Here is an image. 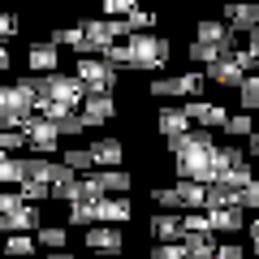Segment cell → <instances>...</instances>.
<instances>
[{
    "instance_id": "603a6c76",
    "label": "cell",
    "mask_w": 259,
    "mask_h": 259,
    "mask_svg": "<svg viewBox=\"0 0 259 259\" xmlns=\"http://www.w3.org/2000/svg\"><path fill=\"white\" fill-rule=\"evenodd\" d=\"M186 56H190L194 65H207V69H212L216 61H225V56H233V52H221V48H212V44H199V39H190Z\"/></svg>"
},
{
    "instance_id": "b9f144b4",
    "label": "cell",
    "mask_w": 259,
    "mask_h": 259,
    "mask_svg": "<svg viewBox=\"0 0 259 259\" xmlns=\"http://www.w3.org/2000/svg\"><path fill=\"white\" fill-rule=\"evenodd\" d=\"M13 35H18V18H13V13H0V48L9 44Z\"/></svg>"
},
{
    "instance_id": "f546056e",
    "label": "cell",
    "mask_w": 259,
    "mask_h": 259,
    "mask_svg": "<svg viewBox=\"0 0 259 259\" xmlns=\"http://www.w3.org/2000/svg\"><path fill=\"white\" fill-rule=\"evenodd\" d=\"M61 164H65V168H74V173H82V168H95L91 147H69V151H61Z\"/></svg>"
},
{
    "instance_id": "7a4b0ae2",
    "label": "cell",
    "mask_w": 259,
    "mask_h": 259,
    "mask_svg": "<svg viewBox=\"0 0 259 259\" xmlns=\"http://www.w3.org/2000/svg\"><path fill=\"white\" fill-rule=\"evenodd\" d=\"M35 82H39V117L65 121L74 112H82L87 87L78 82V74H52V78H35Z\"/></svg>"
},
{
    "instance_id": "5b68a950",
    "label": "cell",
    "mask_w": 259,
    "mask_h": 259,
    "mask_svg": "<svg viewBox=\"0 0 259 259\" xmlns=\"http://www.w3.org/2000/svg\"><path fill=\"white\" fill-rule=\"evenodd\" d=\"M203 87H207V74H199V69H186V74H164V78H151L147 91L156 95V100H203Z\"/></svg>"
},
{
    "instance_id": "44dd1931",
    "label": "cell",
    "mask_w": 259,
    "mask_h": 259,
    "mask_svg": "<svg viewBox=\"0 0 259 259\" xmlns=\"http://www.w3.org/2000/svg\"><path fill=\"white\" fill-rule=\"evenodd\" d=\"M225 22H229L233 30H246L250 35V30L259 26V9L255 5H229V9H225Z\"/></svg>"
},
{
    "instance_id": "f35d334b",
    "label": "cell",
    "mask_w": 259,
    "mask_h": 259,
    "mask_svg": "<svg viewBox=\"0 0 259 259\" xmlns=\"http://www.w3.org/2000/svg\"><path fill=\"white\" fill-rule=\"evenodd\" d=\"M26 147V134L22 130H0V151L5 156H13V151H22Z\"/></svg>"
},
{
    "instance_id": "ac0fdd59",
    "label": "cell",
    "mask_w": 259,
    "mask_h": 259,
    "mask_svg": "<svg viewBox=\"0 0 259 259\" xmlns=\"http://www.w3.org/2000/svg\"><path fill=\"white\" fill-rule=\"evenodd\" d=\"M91 160L100 168H121V160H125V143H121V139H95L91 143Z\"/></svg>"
},
{
    "instance_id": "e575fe53",
    "label": "cell",
    "mask_w": 259,
    "mask_h": 259,
    "mask_svg": "<svg viewBox=\"0 0 259 259\" xmlns=\"http://www.w3.org/2000/svg\"><path fill=\"white\" fill-rule=\"evenodd\" d=\"M147 259H190V255H186V242H151Z\"/></svg>"
},
{
    "instance_id": "6da1fadb",
    "label": "cell",
    "mask_w": 259,
    "mask_h": 259,
    "mask_svg": "<svg viewBox=\"0 0 259 259\" xmlns=\"http://www.w3.org/2000/svg\"><path fill=\"white\" fill-rule=\"evenodd\" d=\"M168 151H173L177 182H199V186L216 182V151H221V143H216L212 130H190L186 139L168 143Z\"/></svg>"
},
{
    "instance_id": "8d00e7d4",
    "label": "cell",
    "mask_w": 259,
    "mask_h": 259,
    "mask_svg": "<svg viewBox=\"0 0 259 259\" xmlns=\"http://www.w3.org/2000/svg\"><path fill=\"white\" fill-rule=\"evenodd\" d=\"M242 164V151L238 147H221L216 151V182H221V173H229V168Z\"/></svg>"
},
{
    "instance_id": "3957f363",
    "label": "cell",
    "mask_w": 259,
    "mask_h": 259,
    "mask_svg": "<svg viewBox=\"0 0 259 259\" xmlns=\"http://www.w3.org/2000/svg\"><path fill=\"white\" fill-rule=\"evenodd\" d=\"M30 117H39V82L35 78L5 82L0 87V121H5V130H22Z\"/></svg>"
},
{
    "instance_id": "f6af8a7d",
    "label": "cell",
    "mask_w": 259,
    "mask_h": 259,
    "mask_svg": "<svg viewBox=\"0 0 259 259\" xmlns=\"http://www.w3.org/2000/svg\"><path fill=\"white\" fill-rule=\"evenodd\" d=\"M246 56H250V69H259V26L246 35Z\"/></svg>"
},
{
    "instance_id": "4fadbf2b",
    "label": "cell",
    "mask_w": 259,
    "mask_h": 259,
    "mask_svg": "<svg viewBox=\"0 0 259 259\" xmlns=\"http://www.w3.org/2000/svg\"><path fill=\"white\" fill-rule=\"evenodd\" d=\"M0 229H5V238L9 233H39L44 229V216H39L35 203H18L9 216H0Z\"/></svg>"
},
{
    "instance_id": "4316f807",
    "label": "cell",
    "mask_w": 259,
    "mask_h": 259,
    "mask_svg": "<svg viewBox=\"0 0 259 259\" xmlns=\"http://www.w3.org/2000/svg\"><path fill=\"white\" fill-rule=\"evenodd\" d=\"M177 194H182V207H203V212H207V186H199V182H177Z\"/></svg>"
},
{
    "instance_id": "ab89813d",
    "label": "cell",
    "mask_w": 259,
    "mask_h": 259,
    "mask_svg": "<svg viewBox=\"0 0 259 259\" xmlns=\"http://www.w3.org/2000/svg\"><path fill=\"white\" fill-rule=\"evenodd\" d=\"M238 207L242 212H259V177L246 186V190H238Z\"/></svg>"
},
{
    "instance_id": "83f0119b",
    "label": "cell",
    "mask_w": 259,
    "mask_h": 259,
    "mask_svg": "<svg viewBox=\"0 0 259 259\" xmlns=\"http://www.w3.org/2000/svg\"><path fill=\"white\" fill-rule=\"evenodd\" d=\"M65 225H78V229H91V225H100V221H95V203H69Z\"/></svg>"
},
{
    "instance_id": "8992f818",
    "label": "cell",
    "mask_w": 259,
    "mask_h": 259,
    "mask_svg": "<svg viewBox=\"0 0 259 259\" xmlns=\"http://www.w3.org/2000/svg\"><path fill=\"white\" fill-rule=\"evenodd\" d=\"M82 35H87V56H95V52L104 56L108 48H117V44L130 39V26L125 22H112V18H87Z\"/></svg>"
},
{
    "instance_id": "681fc988",
    "label": "cell",
    "mask_w": 259,
    "mask_h": 259,
    "mask_svg": "<svg viewBox=\"0 0 259 259\" xmlns=\"http://www.w3.org/2000/svg\"><path fill=\"white\" fill-rule=\"evenodd\" d=\"M48 259H74V255H69V250H56V255H48Z\"/></svg>"
},
{
    "instance_id": "277c9868",
    "label": "cell",
    "mask_w": 259,
    "mask_h": 259,
    "mask_svg": "<svg viewBox=\"0 0 259 259\" xmlns=\"http://www.w3.org/2000/svg\"><path fill=\"white\" fill-rule=\"evenodd\" d=\"M168 52H173L168 39L156 35V30L125 39V65H130V69H164V65H168Z\"/></svg>"
},
{
    "instance_id": "74e56055",
    "label": "cell",
    "mask_w": 259,
    "mask_h": 259,
    "mask_svg": "<svg viewBox=\"0 0 259 259\" xmlns=\"http://www.w3.org/2000/svg\"><path fill=\"white\" fill-rule=\"evenodd\" d=\"M56 125H61V139H78V134H87V117L82 112H74V117H65V121H56Z\"/></svg>"
},
{
    "instance_id": "60d3db41",
    "label": "cell",
    "mask_w": 259,
    "mask_h": 259,
    "mask_svg": "<svg viewBox=\"0 0 259 259\" xmlns=\"http://www.w3.org/2000/svg\"><path fill=\"white\" fill-rule=\"evenodd\" d=\"M182 108H186V117H190V121H199V125H203L207 112H212L216 104H212V100H190V104H182Z\"/></svg>"
},
{
    "instance_id": "4dcf8cb0",
    "label": "cell",
    "mask_w": 259,
    "mask_h": 259,
    "mask_svg": "<svg viewBox=\"0 0 259 259\" xmlns=\"http://www.w3.org/2000/svg\"><path fill=\"white\" fill-rule=\"evenodd\" d=\"M216 246H221L216 233H212V238H186V255H190V259H216Z\"/></svg>"
},
{
    "instance_id": "bcb514c9",
    "label": "cell",
    "mask_w": 259,
    "mask_h": 259,
    "mask_svg": "<svg viewBox=\"0 0 259 259\" xmlns=\"http://www.w3.org/2000/svg\"><path fill=\"white\" fill-rule=\"evenodd\" d=\"M246 151H250V160H259V130H255V139L246 143Z\"/></svg>"
},
{
    "instance_id": "484cf974",
    "label": "cell",
    "mask_w": 259,
    "mask_h": 259,
    "mask_svg": "<svg viewBox=\"0 0 259 259\" xmlns=\"http://www.w3.org/2000/svg\"><path fill=\"white\" fill-rule=\"evenodd\" d=\"M22 182H26V177H22V156H5V151H0V186H13V190H18Z\"/></svg>"
},
{
    "instance_id": "d590c367",
    "label": "cell",
    "mask_w": 259,
    "mask_h": 259,
    "mask_svg": "<svg viewBox=\"0 0 259 259\" xmlns=\"http://www.w3.org/2000/svg\"><path fill=\"white\" fill-rule=\"evenodd\" d=\"M18 194L26 199V203H48V199H52V186H44V182H22Z\"/></svg>"
},
{
    "instance_id": "e0dca14e",
    "label": "cell",
    "mask_w": 259,
    "mask_h": 259,
    "mask_svg": "<svg viewBox=\"0 0 259 259\" xmlns=\"http://www.w3.org/2000/svg\"><path fill=\"white\" fill-rule=\"evenodd\" d=\"M207 221H212L216 233H242V229H250V225H246V212H242L238 203H233V207H212Z\"/></svg>"
},
{
    "instance_id": "f1b7e54d",
    "label": "cell",
    "mask_w": 259,
    "mask_h": 259,
    "mask_svg": "<svg viewBox=\"0 0 259 259\" xmlns=\"http://www.w3.org/2000/svg\"><path fill=\"white\" fill-rule=\"evenodd\" d=\"M151 203L160 212H177L182 207V194H177V186H151Z\"/></svg>"
},
{
    "instance_id": "ba28073f",
    "label": "cell",
    "mask_w": 259,
    "mask_h": 259,
    "mask_svg": "<svg viewBox=\"0 0 259 259\" xmlns=\"http://www.w3.org/2000/svg\"><path fill=\"white\" fill-rule=\"evenodd\" d=\"M22 134H26L30 156L56 160V151H61V125H56V121H48V117H30L26 125H22Z\"/></svg>"
},
{
    "instance_id": "52a82bcc",
    "label": "cell",
    "mask_w": 259,
    "mask_h": 259,
    "mask_svg": "<svg viewBox=\"0 0 259 259\" xmlns=\"http://www.w3.org/2000/svg\"><path fill=\"white\" fill-rule=\"evenodd\" d=\"M117 69L104 56H78V82L87 87V95H112L117 91Z\"/></svg>"
},
{
    "instance_id": "8fae6325",
    "label": "cell",
    "mask_w": 259,
    "mask_h": 259,
    "mask_svg": "<svg viewBox=\"0 0 259 259\" xmlns=\"http://www.w3.org/2000/svg\"><path fill=\"white\" fill-rule=\"evenodd\" d=\"M87 250H91V255L117 259L121 250H125V238H121L117 225H91V229H87Z\"/></svg>"
},
{
    "instance_id": "9a60e30c",
    "label": "cell",
    "mask_w": 259,
    "mask_h": 259,
    "mask_svg": "<svg viewBox=\"0 0 259 259\" xmlns=\"http://www.w3.org/2000/svg\"><path fill=\"white\" fill-rule=\"evenodd\" d=\"M246 65L238 61V52L233 56H225V61H216L212 69H207V82H216V87H233V91H242V82H246Z\"/></svg>"
},
{
    "instance_id": "836d02e7",
    "label": "cell",
    "mask_w": 259,
    "mask_h": 259,
    "mask_svg": "<svg viewBox=\"0 0 259 259\" xmlns=\"http://www.w3.org/2000/svg\"><path fill=\"white\" fill-rule=\"evenodd\" d=\"M212 221H207V212H186V238H212Z\"/></svg>"
},
{
    "instance_id": "d6a6232c",
    "label": "cell",
    "mask_w": 259,
    "mask_h": 259,
    "mask_svg": "<svg viewBox=\"0 0 259 259\" xmlns=\"http://www.w3.org/2000/svg\"><path fill=\"white\" fill-rule=\"evenodd\" d=\"M238 104H242V112H259V74H250L246 82H242Z\"/></svg>"
},
{
    "instance_id": "30bf717a",
    "label": "cell",
    "mask_w": 259,
    "mask_h": 259,
    "mask_svg": "<svg viewBox=\"0 0 259 259\" xmlns=\"http://www.w3.org/2000/svg\"><path fill=\"white\" fill-rule=\"evenodd\" d=\"M156 134H160L164 143H177V139L190 134V117H186L182 104H164V108L156 112Z\"/></svg>"
},
{
    "instance_id": "c3c4849f",
    "label": "cell",
    "mask_w": 259,
    "mask_h": 259,
    "mask_svg": "<svg viewBox=\"0 0 259 259\" xmlns=\"http://www.w3.org/2000/svg\"><path fill=\"white\" fill-rule=\"evenodd\" d=\"M0 69H9V48H0Z\"/></svg>"
},
{
    "instance_id": "7402d4cb",
    "label": "cell",
    "mask_w": 259,
    "mask_h": 259,
    "mask_svg": "<svg viewBox=\"0 0 259 259\" xmlns=\"http://www.w3.org/2000/svg\"><path fill=\"white\" fill-rule=\"evenodd\" d=\"M100 186L104 194H130V186H134V173H125V168H100Z\"/></svg>"
},
{
    "instance_id": "ffe728a7",
    "label": "cell",
    "mask_w": 259,
    "mask_h": 259,
    "mask_svg": "<svg viewBox=\"0 0 259 259\" xmlns=\"http://www.w3.org/2000/svg\"><path fill=\"white\" fill-rule=\"evenodd\" d=\"M52 173H56V160H44V156H26L22 160V177H26V182L52 186Z\"/></svg>"
},
{
    "instance_id": "cb8c5ba5",
    "label": "cell",
    "mask_w": 259,
    "mask_h": 259,
    "mask_svg": "<svg viewBox=\"0 0 259 259\" xmlns=\"http://www.w3.org/2000/svg\"><path fill=\"white\" fill-rule=\"evenodd\" d=\"M35 233H9V238H5V255L9 259H30L35 255Z\"/></svg>"
},
{
    "instance_id": "7dc6e473",
    "label": "cell",
    "mask_w": 259,
    "mask_h": 259,
    "mask_svg": "<svg viewBox=\"0 0 259 259\" xmlns=\"http://www.w3.org/2000/svg\"><path fill=\"white\" fill-rule=\"evenodd\" d=\"M246 233H250V242H255V250H259V216L250 221V229H246Z\"/></svg>"
},
{
    "instance_id": "7c38bea8",
    "label": "cell",
    "mask_w": 259,
    "mask_h": 259,
    "mask_svg": "<svg viewBox=\"0 0 259 259\" xmlns=\"http://www.w3.org/2000/svg\"><path fill=\"white\" fill-rule=\"evenodd\" d=\"M194 39L199 44H212V48H221V52H238V30L229 26V22H216V18H203L199 26H194Z\"/></svg>"
},
{
    "instance_id": "d4e9b609",
    "label": "cell",
    "mask_w": 259,
    "mask_h": 259,
    "mask_svg": "<svg viewBox=\"0 0 259 259\" xmlns=\"http://www.w3.org/2000/svg\"><path fill=\"white\" fill-rule=\"evenodd\" d=\"M35 242L48 250V255H56V250H65V242H69V233H65V225H44V229L35 233Z\"/></svg>"
},
{
    "instance_id": "ee69618b",
    "label": "cell",
    "mask_w": 259,
    "mask_h": 259,
    "mask_svg": "<svg viewBox=\"0 0 259 259\" xmlns=\"http://www.w3.org/2000/svg\"><path fill=\"white\" fill-rule=\"evenodd\" d=\"M18 203H26V199H22L18 190H0V216H9V212H13Z\"/></svg>"
},
{
    "instance_id": "d6986e66",
    "label": "cell",
    "mask_w": 259,
    "mask_h": 259,
    "mask_svg": "<svg viewBox=\"0 0 259 259\" xmlns=\"http://www.w3.org/2000/svg\"><path fill=\"white\" fill-rule=\"evenodd\" d=\"M82 117H87V125H108V121L117 117V100H112V95H87Z\"/></svg>"
},
{
    "instance_id": "2e32d148",
    "label": "cell",
    "mask_w": 259,
    "mask_h": 259,
    "mask_svg": "<svg viewBox=\"0 0 259 259\" xmlns=\"http://www.w3.org/2000/svg\"><path fill=\"white\" fill-rule=\"evenodd\" d=\"M151 238H156V242H186V216L156 212V216H151Z\"/></svg>"
},
{
    "instance_id": "7bdbcfd3",
    "label": "cell",
    "mask_w": 259,
    "mask_h": 259,
    "mask_svg": "<svg viewBox=\"0 0 259 259\" xmlns=\"http://www.w3.org/2000/svg\"><path fill=\"white\" fill-rule=\"evenodd\" d=\"M216 259H246V246H238V242H221V246H216Z\"/></svg>"
},
{
    "instance_id": "1f68e13d",
    "label": "cell",
    "mask_w": 259,
    "mask_h": 259,
    "mask_svg": "<svg viewBox=\"0 0 259 259\" xmlns=\"http://www.w3.org/2000/svg\"><path fill=\"white\" fill-rule=\"evenodd\" d=\"M225 134H233V139H255V121H250V112H233L229 125H225Z\"/></svg>"
},
{
    "instance_id": "9c48e42d",
    "label": "cell",
    "mask_w": 259,
    "mask_h": 259,
    "mask_svg": "<svg viewBox=\"0 0 259 259\" xmlns=\"http://www.w3.org/2000/svg\"><path fill=\"white\" fill-rule=\"evenodd\" d=\"M56 65H61V48H56L52 39H35V44L26 48V69H30V78H52V74H61Z\"/></svg>"
},
{
    "instance_id": "5bb4252c",
    "label": "cell",
    "mask_w": 259,
    "mask_h": 259,
    "mask_svg": "<svg viewBox=\"0 0 259 259\" xmlns=\"http://www.w3.org/2000/svg\"><path fill=\"white\" fill-rule=\"evenodd\" d=\"M130 216H134V203H130V194H104L100 203H95V221L100 225H125Z\"/></svg>"
}]
</instances>
